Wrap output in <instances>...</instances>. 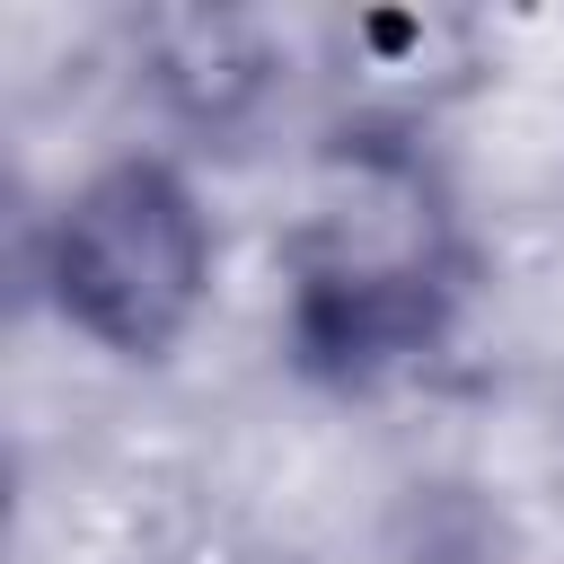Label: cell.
<instances>
[{"mask_svg":"<svg viewBox=\"0 0 564 564\" xmlns=\"http://www.w3.org/2000/svg\"><path fill=\"white\" fill-rule=\"evenodd\" d=\"M485 291V238L432 115L335 106L273 238V344L317 397H388L449 361Z\"/></svg>","mask_w":564,"mask_h":564,"instance_id":"1","label":"cell"},{"mask_svg":"<svg viewBox=\"0 0 564 564\" xmlns=\"http://www.w3.org/2000/svg\"><path fill=\"white\" fill-rule=\"evenodd\" d=\"M26 300L115 370H167L220 300V212L185 150L123 141L53 185L26 229Z\"/></svg>","mask_w":564,"mask_h":564,"instance_id":"2","label":"cell"},{"mask_svg":"<svg viewBox=\"0 0 564 564\" xmlns=\"http://www.w3.org/2000/svg\"><path fill=\"white\" fill-rule=\"evenodd\" d=\"M132 88L159 141L203 167V150H238L291 97V35L256 9H150L132 18Z\"/></svg>","mask_w":564,"mask_h":564,"instance_id":"3","label":"cell"}]
</instances>
